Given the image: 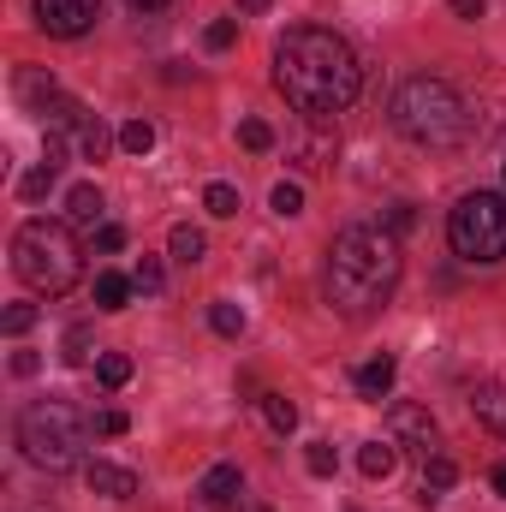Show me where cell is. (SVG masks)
Segmentation results:
<instances>
[{"label":"cell","instance_id":"6da1fadb","mask_svg":"<svg viewBox=\"0 0 506 512\" xmlns=\"http://www.w3.org/2000/svg\"><path fill=\"white\" fill-rule=\"evenodd\" d=\"M274 90L310 114V120H328V114H346L364 90V66L352 54L346 36L322 30V24H298L274 42Z\"/></svg>","mask_w":506,"mask_h":512},{"label":"cell","instance_id":"7a4b0ae2","mask_svg":"<svg viewBox=\"0 0 506 512\" xmlns=\"http://www.w3.org/2000/svg\"><path fill=\"white\" fill-rule=\"evenodd\" d=\"M399 274H405V256L387 227H346L328 245V304L340 316H370L393 298Z\"/></svg>","mask_w":506,"mask_h":512},{"label":"cell","instance_id":"3957f363","mask_svg":"<svg viewBox=\"0 0 506 512\" xmlns=\"http://www.w3.org/2000/svg\"><path fill=\"white\" fill-rule=\"evenodd\" d=\"M393 126L399 137H411V143H423V149H453V143H465V131H471V108H465V96L447 84V78H405L399 84V96H393Z\"/></svg>","mask_w":506,"mask_h":512},{"label":"cell","instance_id":"277c9868","mask_svg":"<svg viewBox=\"0 0 506 512\" xmlns=\"http://www.w3.org/2000/svg\"><path fill=\"white\" fill-rule=\"evenodd\" d=\"M12 268H18V280H24L30 292L60 298V292L78 286L84 251H78L72 227H60V221H24L18 239H12Z\"/></svg>","mask_w":506,"mask_h":512},{"label":"cell","instance_id":"5b68a950","mask_svg":"<svg viewBox=\"0 0 506 512\" xmlns=\"http://www.w3.org/2000/svg\"><path fill=\"white\" fill-rule=\"evenodd\" d=\"M84 435H90V423L78 417L72 399H36V405H24V417H18V447H24V459H30L36 471H48V477L72 471V465L84 459Z\"/></svg>","mask_w":506,"mask_h":512},{"label":"cell","instance_id":"8992f818","mask_svg":"<svg viewBox=\"0 0 506 512\" xmlns=\"http://www.w3.org/2000/svg\"><path fill=\"white\" fill-rule=\"evenodd\" d=\"M447 239L465 262H501L506 256V191H471L447 215Z\"/></svg>","mask_w":506,"mask_h":512},{"label":"cell","instance_id":"52a82bcc","mask_svg":"<svg viewBox=\"0 0 506 512\" xmlns=\"http://www.w3.org/2000/svg\"><path fill=\"white\" fill-rule=\"evenodd\" d=\"M387 435L399 441V453H417V459H435L441 453V429H435V417L423 411V405H393L387 411Z\"/></svg>","mask_w":506,"mask_h":512},{"label":"cell","instance_id":"ba28073f","mask_svg":"<svg viewBox=\"0 0 506 512\" xmlns=\"http://www.w3.org/2000/svg\"><path fill=\"white\" fill-rule=\"evenodd\" d=\"M191 512H245V477H239V465L203 471V483L191 495Z\"/></svg>","mask_w":506,"mask_h":512},{"label":"cell","instance_id":"9c48e42d","mask_svg":"<svg viewBox=\"0 0 506 512\" xmlns=\"http://www.w3.org/2000/svg\"><path fill=\"white\" fill-rule=\"evenodd\" d=\"M102 18V0H36V24L48 30V36H84L90 24Z\"/></svg>","mask_w":506,"mask_h":512},{"label":"cell","instance_id":"30bf717a","mask_svg":"<svg viewBox=\"0 0 506 512\" xmlns=\"http://www.w3.org/2000/svg\"><path fill=\"white\" fill-rule=\"evenodd\" d=\"M84 483H90L96 495H108V501H131V495H137V477H131L126 465H108V459H90V465H84Z\"/></svg>","mask_w":506,"mask_h":512},{"label":"cell","instance_id":"8fae6325","mask_svg":"<svg viewBox=\"0 0 506 512\" xmlns=\"http://www.w3.org/2000/svg\"><path fill=\"white\" fill-rule=\"evenodd\" d=\"M471 411H477L483 429H495V435L506 441V387L501 382H477L471 387Z\"/></svg>","mask_w":506,"mask_h":512},{"label":"cell","instance_id":"7c38bea8","mask_svg":"<svg viewBox=\"0 0 506 512\" xmlns=\"http://www.w3.org/2000/svg\"><path fill=\"white\" fill-rule=\"evenodd\" d=\"M453 483H459V465H453L447 453H435V459H423V483H417V501H423V507H435V501H441Z\"/></svg>","mask_w":506,"mask_h":512},{"label":"cell","instance_id":"4fadbf2b","mask_svg":"<svg viewBox=\"0 0 506 512\" xmlns=\"http://www.w3.org/2000/svg\"><path fill=\"white\" fill-rule=\"evenodd\" d=\"M393 465H399V441H364L358 471H364L370 483H387V477H393Z\"/></svg>","mask_w":506,"mask_h":512},{"label":"cell","instance_id":"5bb4252c","mask_svg":"<svg viewBox=\"0 0 506 512\" xmlns=\"http://www.w3.org/2000/svg\"><path fill=\"white\" fill-rule=\"evenodd\" d=\"M393 376H399V364H393V358L381 352V358H370V364H364V370H358L352 382H358V393H364V399H387Z\"/></svg>","mask_w":506,"mask_h":512},{"label":"cell","instance_id":"9a60e30c","mask_svg":"<svg viewBox=\"0 0 506 512\" xmlns=\"http://www.w3.org/2000/svg\"><path fill=\"white\" fill-rule=\"evenodd\" d=\"M36 114L48 120V131H84V120H90V114H84V108H78L72 96H48V102H42Z\"/></svg>","mask_w":506,"mask_h":512},{"label":"cell","instance_id":"2e32d148","mask_svg":"<svg viewBox=\"0 0 506 512\" xmlns=\"http://www.w3.org/2000/svg\"><path fill=\"white\" fill-rule=\"evenodd\" d=\"M66 215H72L78 227H96V221H102V191H96V185H72V191H66Z\"/></svg>","mask_w":506,"mask_h":512},{"label":"cell","instance_id":"e0dca14e","mask_svg":"<svg viewBox=\"0 0 506 512\" xmlns=\"http://www.w3.org/2000/svg\"><path fill=\"white\" fill-rule=\"evenodd\" d=\"M131 292H137V280H126V274H96V304L102 310H126Z\"/></svg>","mask_w":506,"mask_h":512},{"label":"cell","instance_id":"ac0fdd59","mask_svg":"<svg viewBox=\"0 0 506 512\" xmlns=\"http://www.w3.org/2000/svg\"><path fill=\"white\" fill-rule=\"evenodd\" d=\"M262 417H268L274 435H292V429H298V405H292L286 393H262Z\"/></svg>","mask_w":506,"mask_h":512},{"label":"cell","instance_id":"d6986e66","mask_svg":"<svg viewBox=\"0 0 506 512\" xmlns=\"http://www.w3.org/2000/svg\"><path fill=\"white\" fill-rule=\"evenodd\" d=\"M90 346H96V328H90V322H72L66 340H60V358H66V364H90Z\"/></svg>","mask_w":506,"mask_h":512},{"label":"cell","instance_id":"ffe728a7","mask_svg":"<svg viewBox=\"0 0 506 512\" xmlns=\"http://www.w3.org/2000/svg\"><path fill=\"white\" fill-rule=\"evenodd\" d=\"M292 155H298V167H310V173H316V167H328V161H334V137H298V143H292Z\"/></svg>","mask_w":506,"mask_h":512},{"label":"cell","instance_id":"44dd1931","mask_svg":"<svg viewBox=\"0 0 506 512\" xmlns=\"http://www.w3.org/2000/svg\"><path fill=\"white\" fill-rule=\"evenodd\" d=\"M54 179H60V167H54V161H42V167H30V173L18 179V197H24V203H36V197H48V191H54Z\"/></svg>","mask_w":506,"mask_h":512},{"label":"cell","instance_id":"7402d4cb","mask_svg":"<svg viewBox=\"0 0 506 512\" xmlns=\"http://www.w3.org/2000/svg\"><path fill=\"white\" fill-rule=\"evenodd\" d=\"M167 251L179 256V262H203V251H209V239H203L197 227H173V239H167Z\"/></svg>","mask_w":506,"mask_h":512},{"label":"cell","instance_id":"603a6c76","mask_svg":"<svg viewBox=\"0 0 506 512\" xmlns=\"http://www.w3.org/2000/svg\"><path fill=\"white\" fill-rule=\"evenodd\" d=\"M268 209H274L280 221H292V215H304V191H298L292 179H280V185L268 191Z\"/></svg>","mask_w":506,"mask_h":512},{"label":"cell","instance_id":"cb8c5ba5","mask_svg":"<svg viewBox=\"0 0 506 512\" xmlns=\"http://www.w3.org/2000/svg\"><path fill=\"white\" fill-rule=\"evenodd\" d=\"M96 382L102 387H126L131 382V358L126 352H102V358H96Z\"/></svg>","mask_w":506,"mask_h":512},{"label":"cell","instance_id":"d4e9b609","mask_svg":"<svg viewBox=\"0 0 506 512\" xmlns=\"http://www.w3.org/2000/svg\"><path fill=\"white\" fill-rule=\"evenodd\" d=\"M108 143H114V137H108V126L90 114V120H84V131H78V149H84V161H102V155H108Z\"/></svg>","mask_w":506,"mask_h":512},{"label":"cell","instance_id":"484cf974","mask_svg":"<svg viewBox=\"0 0 506 512\" xmlns=\"http://www.w3.org/2000/svg\"><path fill=\"white\" fill-rule=\"evenodd\" d=\"M203 209H209L215 221H233V215H239V191H233V185H209V191H203Z\"/></svg>","mask_w":506,"mask_h":512},{"label":"cell","instance_id":"4316f807","mask_svg":"<svg viewBox=\"0 0 506 512\" xmlns=\"http://www.w3.org/2000/svg\"><path fill=\"white\" fill-rule=\"evenodd\" d=\"M131 280H137V292H161L167 286V268H161V256H137V268H131Z\"/></svg>","mask_w":506,"mask_h":512},{"label":"cell","instance_id":"83f0119b","mask_svg":"<svg viewBox=\"0 0 506 512\" xmlns=\"http://www.w3.org/2000/svg\"><path fill=\"white\" fill-rule=\"evenodd\" d=\"M120 149H126V155H149V149H155V126H149V120L120 126Z\"/></svg>","mask_w":506,"mask_h":512},{"label":"cell","instance_id":"f1b7e54d","mask_svg":"<svg viewBox=\"0 0 506 512\" xmlns=\"http://www.w3.org/2000/svg\"><path fill=\"white\" fill-rule=\"evenodd\" d=\"M209 322H215V334H227V340H239V334H245V310H239V304H227V298L209 310Z\"/></svg>","mask_w":506,"mask_h":512},{"label":"cell","instance_id":"f546056e","mask_svg":"<svg viewBox=\"0 0 506 512\" xmlns=\"http://www.w3.org/2000/svg\"><path fill=\"white\" fill-rule=\"evenodd\" d=\"M304 465H310V477H334V471H340V453H334V441H316V447L304 453Z\"/></svg>","mask_w":506,"mask_h":512},{"label":"cell","instance_id":"4dcf8cb0","mask_svg":"<svg viewBox=\"0 0 506 512\" xmlns=\"http://www.w3.org/2000/svg\"><path fill=\"white\" fill-rule=\"evenodd\" d=\"M203 42H209V48L221 54V48H233V42H239V24H233V18H215V24L203 30Z\"/></svg>","mask_w":506,"mask_h":512},{"label":"cell","instance_id":"1f68e13d","mask_svg":"<svg viewBox=\"0 0 506 512\" xmlns=\"http://www.w3.org/2000/svg\"><path fill=\"white\" fill-rule=\"evenodd\" d=\"M0 328H6V334H30V328H36V304H12V310L0 316Z\"/></svg>","mask_w":506,"mask_h":512},{"label":"cell","instance_id":"d6a6232c","mask_svg":"<svg viewBox=\"0 0 506 512\" xmlns=\"http://www.w3.org/2000/svg\"><path fill=\"white\" fill-rule=\"evenodd\" d=\"M411 227H417V209H411V203H393V209H387V233L399 239V233H411Z\"/></svg>","mask_w":506,"mask_h":512},{"label":"cell","instance_id":"836d02e7","mask_svg":"<svg viewBox=\"0 0 506 512\" xmlns=\"http://www.w3.org/2000/svg\"><path fill=\"white\" fill-rule=\"evenodd\" d=\"M239 143H245V149H268V143H274V131L262 126V120H245V126H239Z\"/></svg>","mask_w":506,"mask_h":512},{"label":"cell","instance_id":"e575fe53","mask_svg":"<svg viewBox=\"0 0 506 512\" xmlns=\"http://www.w3.org/2000/svg\"><path fill=\"white\" fill-rule=\"evenodd\" d=\"M120 245H126V227H114V221H102V227H96V251H120Z\"/></svg>","mask_w":506,"mask_h":512},{"label":"cell","instance_id":"d590c367","mask_svg":"<svg viewBox=\"0 0 506 512\" xmlns=\"http://www.w3.org/2000/svg\"><path fill=\"white\" fill-rule=\"evenodd\" d=\"M96 435H126V411H102L96 417Z\"/></svg>","mask_w":506,"mask_h":512},{"label":"cell","instance_id":"8d00e7d4","mask_svg":"<svg viewBox=\"0 0 506 512\" xmlns=\"http://www.w3.org/2000/svg\"><path fill=\"white\" fill-rule=\"evenodd\" d=\"M36 370H42L36 352H12V376H36Z\"/></svg>","mask_w":506,"mask_h":512},{"label":"cell","instance_id":"74e56055","mask_svg":"<svg viewBox=\"0 0 506 512\" xmlns=\"http://www.w3.org/2000/svg\"><path fill=\"white\" fill-rule=\"evenodd\" d=\"M453 12L459 18H483V0H453Z\"/></svg>","mask_w":506,"mask_h":512},{"label":"cell","instance_id":"f35d334b","mask_svg":"<svg viewBox=\"0 0 506 512\" xmlns=\"http://www.w3.org/2000/svg\"><path fill=\"white\" fill-rule=\"evenodd\" d=\"M239 12H268V0H239Z\"/></svg>","mask_w":506,"mask_h":512},{"label":"cell","instance_id":"ab89813d","mask_svg":"<svg viewBox=\"0 0 506 512\" xmlns=\"http://www.w3.org/2000/svg\"><path fill=\"white\" fill-rule=\"evenodd\" d=\"M131 6H137V12H155V6H167V0H131Z\"/></svg>","mask_w":506,"mask_h":512},{"label":"cell","instance_id":"60d3db41","mask_svg":"<svg viewBox=\"0 0 506 512\" xmlns=\"http://www.w3.org/2000/svg\"><path fill=\"white\" fill-rule=\"evenodd\" d=\"M495 489L506 495V465H495Z\"/></svg>","mask_w":506,"mask_h":512},{"label":"cell","instance_id":"b9f144b4","mask_svg":"<svg viewBox=\"0 0 506 512\" xmlns=\"http://www.w3.org/2000/svg\"><path fill=\"white\" fill-rule=\"evenodd\" d=\"M501 173H506V131H501Z\"/></svg>","mask_w":506,"mask_h":512}]
</instances>
